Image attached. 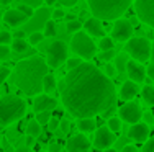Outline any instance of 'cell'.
I'll list each match as a JSON object with an SVG mask.
<instances>
[{
	"label": "cell",
	"instance_id": "cell-37",
	"mask_svg": "<svg viewBox=\"0 0 154 152\" xmlns=\"http://www.w3.org/2000/svg\"><path fill=\"white\" fill-rule=\"evenodd\" d=\"M59 121L61 119H57L56 116H51V119L48 121V128H49V131H56V129H59Z\"/></svg>",
	"mask_w": 154,
	"mask_h": 152
},
{
	"label": "cell",
	"instance_id": "cell-3",
	"mask_svg": "<svg viewBox=\"0 0 154 152\" xmlns=\"http://www.w3.org/2000/svg\"><path fill=\"white\" fill-rule=\"evenodd\" d=\"M87 3L95 18L113 21L125 15L133 0H87Z\"/></svg>",
	"mask_w": 154,
	"mask_h": 152
},
{
	"label": "cell",
	"instance_id": "cell-46",
	"mask_svg": "<svg viewBox=\"0 0 154 152\" xmlns=\"http://www.w3.org/2000/svg\"><path fill=\"white\" fill-rule=\"evenodd\" d=\"M62 147L57 142H49V152H61Z\"/></svg>",
	"mask_w": 154,
	"mask_h": 152
},
{
	"label": "cell",
	"instance_id": "cell-52",
	"mask_svg": "<svg viewBox=\"0 0 154 152\" xmlns=\"http://www.w3.org/2000/svg\"><path fill=\"white\" fill-rule=\"evenodd\" d=\"M45 3H46V5H56L57 0H45Z\"/></svg>",
	"mask_w": 154,
	"mask_h": 152
},
{
	"label": "cell",
	"instance_id": "cell-40",
	"mask_svg": "<svg viewBox=\"0 0 154 152\" xmlns=\"http://www.w3.org/2000/svg\"><path fill=\"white\" fill-rule=\"evenodd\" d=\"M143 152H154V137L144 141V146H143Z\"/></svg>",
	"mask_w": 154,
	"mask_h": 152
},
{
	"label": "cell",
	"instance_id": "cell-20",
	"mask_svg": "<svg viewBox=\"0 0 154 152\" xmlns=\"http://www.w3.org/2000/svg\"><path fill=\"white\" fill-rule=\"evenodd\" d=\"M77 128L80 133H92L97 129V121H95V118H79Z\"/></svg>",
	"mask_w": 154,
	"mask_h": 152
},
{
	"label": "cell",
	"instance_id": "cell-38",
	"mask_svg": "<svg viewBox=\"0 0 154 152\" xmlns=\"http://www.w3.org/2000/svg\"><path fill=\"white\" fill-rule=\"evenodd\" d=\"M59 129L62 131V134H67V133L71 131V123H69V119H61L59 121Z\"/></svg>",
	"mask_w": 154,
	"mask_h": 152
},
{
	"label": "cell",
	"instance_id": "cell-29",
	"mask_svg": "<svg viewBox=\"0 0 154 152\" xmlns=\"http://www.w3.org/2000/svg\"><path fill=\"white\" fill-rule=\"evenodd\" d=\"M80 28H82V23H80L79 20H69L67 25H66V30L69 31V33H75V31H79Z\"/></svg>",
	"mask_w": 154,
	"mask_h": 152
},
{
	"label": "cell",
	"instance_id": "cell-45",
	"mask_svg": "<svg viewBox=\"0 0 154 152\" xmlns=\"http://www.w3.org/2000/svg\"><path fill=\"white\" fill-rule=\"evenodd\" d=\"M143 118L146 119V123H148V124H152V123H154V115L151 113V111H146V113L143 115Z\"/></svg>",
	"mask_w": 154,
	"mask_h": 152
},
{
	"label": "cell",
	"instance_id": "cell-9",
	"mask_svg": "<svg viewBox=\"0 0 154 152\" xmlns=\"http://www.w3.org/2000/svg\"><path fill=\"white\" fill-rule=\"evenodd\" d=\"M118 116H120L122 121H126L128 124H134V123L141 121L143 110H141V106H139V103L130 100L128 103H125L123 106H120Z\"/></svg>",
	"mask_w": 154,
	"mask_h": 152
},
{
	"label": "cell",
	"instance_id": "cell-27",
	"mask_svg": "<svg viewBox=\"0 0 154 152\" xmlns=\"http://www.w3.org/2000/svg\"><path fill=\"white\" fill-rule=\"evenodd\" d=\"M107 126L113 133H120L122 131V119H120V116H112V118H108Z\"/></svg>",
	"mask_w": 154,
	"mask_h": 152
},
{
	"label": "cell",
	"instance_id": "cell-43",
	"mask_svg": "<svg viewBox=\"0 0 154 152\" xmlns=\"http://www.w3.org/2000/svg\"><path fill=\"white\" fill-rule=\"evenodd\" d=\"M77 2H79V0H57V3H61V5H64V7H74Z\"/></svg>",
	"mask_w": 154,
	"mask_h": 152
},
{
	"label": "cell",
	"instance_id": "cell-23",
	"mask_svg": "<svg viewBox=\"0 0 154 152\" xmlns=\"http://www.w3.org/2000/svg\"><path fill=\"white\" fill-rule=\"evenodd\" d=\"M141 97L148 106H154V87L151 85H144L141 90Z\"/></svg>",
	"mask_w": 154,
	"mask_h": 152
},
{
	"label": "cell",
	"instance_id": "cell-35",
	"mask_svg": "<svg viewBox=\"0 0 154 152\" xmlns=\"http://www.w3.org/2000/svg\"><path fill=\"white\" fill-rule=\"evenodd\" d=\"M10 59V48L7 44H0V61Z\"/></svg>",
	"mask_w": 154,
	"mask_h": 152
},
{
	"label": "cell",
	"instance_id": "cell-44",
	"mask_svg": "<svg viewBox=\"0 0 154 152\" xmlns=\"http://www.w3.org/2000/svg\"><path fill=\"white\" fill-rule=\"evenodd\" d=\"M64 10H61V8H57V10H54L53 12V18L54 20H61V18H64Z\"/></svg>",
	"mask_w": 154,
	"mask_h": 152
},
{
	"label": "cell",
	"instance_id": "cell-58",
	"mask_svg": "<svg viewBox=\"0 0 154 152\" xmlns=\"http://www.w3.org/2000/svg\"><path fill=\"white\" fill-rule=\"evenodd\" d=\"M41 152H45V151H41ZM48 152H49V151H48Z\"/></svg>",
	"mask_w": 154,
	"mask_h": 152
},
{
	"label": "cell",
	"instance_id": "cell-8",
	"mask_svg": "<svg viewBox=\"0 0 154 152\" xmlns=\"http://www.w3.org/2000/svg\"><path fill=\"white\" fill-rule=\"evenodd\" d=\"M134 12L143 23L154 30V0H134Z\"/></svg>",
	"mask_w": 154,
	"mask_h": 152
},
{
	"label": "cell",
	"instance_id": "cell-25",
	"mask_svg": "<svg viewBox=\"0 0 154 152\" xmlns=\"http://www.w3.org/2000/svg\"><path fill=\"white\" fill-rule=\"evenodd\" d=\"M26 134H30L33 137H38L39 134H41V124L38 123V119H31V121H28Z\"/></svg>",
	"mask_w": 154,
	"mask_h": 152
},
{
	"label": "cell",
	"instance_id": "cell-56",
	"mask_svg": "<svg viewBox=\"0 0 154 152\" xmlns=\"http://www.w3.org/2000/svg\"><path fill=\"white\" fill-rule=\"evenodd\" d=\"M103 152H116V149H112V147H108V149H103Z\"/></svg>",
	"mask_w": 154,
	"mask_h": 152
},
{
	"label": "cell",
	"instance_id": "cell-36",
	"mask_svg": "<svg viewBox=\"0 0 154 152\" xmlns=\"http://www.w3.org/2000/svg\"><path fill=\"white\" fill-rule=\"evenodd\" d=\"M80 62H82V57H67V61H66L67 69H74V67L79 66Z\"/></svg>",
	"mask_w": 154,
	"mask_h": 152
},
{
	"label": "cell",
	"instance_id": "cell-32",
	"mask_svg": "<svg viewBox=\"0 0 154 152\" xmlns=\"http://www.w3.org/2000/svg\"><path fill=\"white\" fill-rule=\"evenodd\" d=\"M115 56H116V54H115V51H113V49H107V51H102L98 57H100L102 61H105V62H110V61L115 59Z\"/></svg>",
	"mask_w": 154,
	"mask_h": 152
},
{
	"label": "cell",
	"instance_id": "cell-55",
	"mask_svg": "<svg viewBox=\"0 0 154 152\" xmlns=\"http://www.w3.org/2000/svg\"><path fill=\"white\" fill-rule=\"evenodd\" d=\"M64 18H66V20H67V21H69V20H74L75 16H74V15H66Z\"/></svg>",
	"mask_w": 154,
	"mask_h": 152
},
{
	"label": "cell",
	"instance_id": "cell-19",
	"mask_svg": "<svg viewBox=\"0 0 154 152\" xmlns=\"http://www.w3.org/2000/svg\"><path fill=\"white\" fill-rule=\"evenodd\" d=\"M84 28L85 31L89 33L90 36H97V38H103L105 31H103V26H102V20L98 18H89V20L84 23Z\"/></svg>",
	"mask_w": 154,
	"mask_h": 152
},
{
	"label": "cell",
	"instance_id": "cell-30",
	"mask_svg": "<svg viewBox=\"0 0 154 152\" xmlns=\"http://www.w3.org/2000/svg\"><path fill=\"white\" fill-rule=\"evenodd\" d=\"M98 48H100V51L113 49V38H107V36H103V38L100 39V43H98Z\"/></svg>",
	"mask_w": 154,
	"mask_h": 152
},
{
	"label": "cell",
	"instance_id": "cell-16",
	"mask_svg": "<svg viewBox=\"0 0 154 152\" xmlns=\"http://www.w3.org/2000/svg\"><path fill=\"white\" fill-rule=\"evenodd\" d=\"M3 21H5L8 26L17 28V26H21V25L26 23L28 16L25 15V13H21L18 8H12V10H8V12L3 15Z\"/></svg>",
	"mask_w": 154,
	"mask_h": 152
},
{
	"label": "cell",
	"instance_id": "cell-12",
	"mask_svg": "<svg viewBox=\"0 0 154 152\" xmlns=\"http://www.w3.org/2000/svg\"><path fill=\"white\" fill-rule=\"evenodd\" d=\"M66 151L67 152H89L90 151V141L85 136V133L74 134L69 137L67 144H66Z\"/></svg>",
	"mask_w": 154,
	"mask_h": 152
},
{
	"label": "cell",
	"instance_id": "cell-49",
	"mask_svg": "<svg viewBox=\"0 0 154 152\" xmlns=\"http://www.w3.org/2000/svg\"><path fill=\"white\" fill-rule=\"evenodd\" d=\"M122 152H139V151L134 146H130V144H128V146H125L123 149H122Z\"/></svg>",
	"mask_w": 154,
	"mask_h": 152
},
{
	"label": "cell",
	"instance_id": "cell-26",
	"mask_svg": "<svg viewBox=\"0 0 154 152\" xmlns=\"http://www.w3.org/2000/svg\"><path fill=\"white\" fill-rule=\"evenodd\" d=\"M57 28H56V23H54L53 20H48L45 23V26H43V34H45V38H53V36L57 34Z\"/></svg>",
	"mask_w": 154,
	"mask_h": 152
},
{
	"label": "cell",
	"instance_id": "cell-18",
	"mask_svg": "<svg viewBox=\"0 0 154 152\" xmlns=\"http://www.w3.org/2000/svg\"><path fill=\"white\" fill-rule=\"evenodd\" d=\"M138 92H139V87H138V84H136V82H133V80H130V79H128L126 82H123L122 88H120V98H123V100L130 101V100H133L134 97L138 95Z\"/></svg>",
	"mask_w": 154,
	"mask_h": 152
},
{
	"label": "cell",
	"instance_id": "cell-42",
	"mask_svg": "<svg viewBox=\"0 0 154 152\" xmlns=\"http://www.w3.org/2000/svg\"><path fill=\"white\" fill-rule=\"evenodd\" d=\"M43 2H45V0H20V3H26V5L33 7V8H36V7H39Z\"/></svg>",
	"mask_w": 154,
	"mask_h": 152
},
{
	"label": "cell",
	"instance_id": "cell-47",
	"mask_svg": "<svg viewBox=\"0 0 154 152\" xmlns=\"http://www.w3.org/2000/svg\"><path fill=\"white\" fill-rule=\"evenodd\" d=\"M146 75H148L149 79H151V80H154V64L151 62L149 64V67L146 69Z\"/></svg>",
	"mask_w": 154,
	"mask_h": 152
},
{
	"label": "cell",
	"instance_id": "cell-22",
	"mask_svg": "<svg viewBox=\"0 0 154 152\" xmlns=\"http://www.w3.org/2000/svg\"><path fill=\"white\" fill-rule=\"evenodd\" d=\"M56 87H57V82H56V79H54V75H51L49 72H48L45 75V79H43V92L53 93L54 90H56Z\"/></svg>",
	"mask_w": 154,
	"mask_h": 152
},
{
	"label": "cell",
	"instance_id": "cell-28",
	"mask_svg": "<svg viewBox=\"0 0 154 152\" xmlns=\"http://www.w3.org/2000/svg\"><path fill=\"white\" fill-rule=\"evenodd\" d=\"M43 39H45V34H43L41 31H33V33H30L28 43H30V46H38Z\"/></svg>",
	"mask_w": 154,
	"mask_h": 152
},
{
	"label": "cell",
	"instance_id": "cell-41",
	"mask_svg": "<svg viewBox=\"0 0 154 152\" xmlns=\"http://www.w3.org/2000/svg\"><path fill=\"white\" fill-rule=\"evenodd\" d=\"M103 72H105V75H108V77H113V75L116 74V67L113 66V64H107V66H105V69H103Z\"/></svg>",
	"mask_w": 154,
	"mask_h": 152
},
{
	"label": "cell",
	"instance_id": "cell-24",
	"mask_svg": "<svg viewBox=\"0 0 154 152\" xmlns=\"http://www.w3.org/2000/svg\"><path fill=\"white\" fill-rule=\"evenodd\" d=\"M115 61H116V70L120 72V74H125L126 72V62L130 61V54L125 51V52L118 54V56H115Z\"/></svg>",
	"mask_w": 154,
	"mask_h": 152
},
{
	"label": "cell",
	"instance_id": "cell-7",
	"mask_svg": "<svg viewBox=\"0 0 154 152\" xmlns=\"http://www.w3.org/2000/svg\"><path fill=\"white\" fill-rule=\"evenodd\" d=\"M67 61V46L62 41H54L46 49V62L49 67L57 69Z\"/></svg>",
	"mask_w": 154,
	"mask_h": 152
},
{
	"label": "cell",
	"instance_id": "cell-53",
	"mask_svg": "<svg viewBox=\"0 0 154 152\" xmlns=\"http://www.w3.org/2000/svg\"><path fill=\"white\" fill-rule=\"evenodd\" d=\"M151 62L154 64V39H152V48H151Z\"/></svg>",
	"mask_w": 154,
	"mask_h": 152
},
{
	"label": "cell",
	"instance_id": "cell-54",
	"mask_svg": "<svg viewBox=\"0 0 154 152\" xmlns=\"http://www.w3.org/2000/svg\"><path fill=\"white\" fill-rule=\"evenodd\" d=\"M8 3H12V0H0V5H8Z\"/></svg>",
	"mask_w": 154,
	"mask_h": 152
},
{
	"label": "cell",
	"instance_id": "cell-33",
	"mask_svg": "<svg viewBox=\"0 0 154 152\" xmlns=\"http://www.w3.org/2000/svg\"><path fill=\"white\" fill-rule=\"evenodd\" d=\"M17 8L20 10L21 13H25V15H26L28 18H31L33 13H35V8H33V7H30V5H26V3H20Z\"/></svg>",
	"mask_w": 154,
	"mask_h": 152
},
{
	"label": "cell",
	"instance_id": "cell-48",
	"mask_svg": "<svg viewBox=\"0 0 154 152\" xmlns=\"http://www.w3.org/2000/svg\"><path fill=\"white\" fill-rule=\"evenodd\" d=\"M25 146H28V147L35 146V137L30 136V134H26V137H25Z\"/></svg>",
	"mask_w": 154,
	"mask_h": 152
},
{
	"label": "cell",
	"instance_id": "cell-57",
	"mask_svg": "<svg viewBox=\"0 0 154 152\" xmlns=\"http://www.w3.org/2000/svg\"><path fill=\"white\" fill-rule=\"evenodd\" d=\"M0 18H2V12H0Z\"/></svg>",
	"mask_w": 154,
	"mask_h": 152
},
{
	"label": "cell",
	"instance_id": "cell-39",
	"mask_svg": "<svg viewBox=\"0 0 154 152\" xmlns=\"http://www.w3.org/2000/svg\"><path fill=\"white\" fill-rule=\"evenodd\" d=\"M12 41V34L8 33V31H0V44H8V43Z\"/></svg>",
	"mask_w": 154,
	"mask_h": 152
},
{
	"label": "cell",
	"instance_id": "cell-5",
	"mask_svg": "<svg viewBox=\"0 0 154 152\" xmlns=\"http://www.w3.org/2000/svg\"><path fill=\"white\" fill-rule=\"evenodd\" d=\"M71 49L82 59H92L97 52V44L92 41L87 31H75L71 39Z\"/></svg>",
	"mask_w": 154,
	"mask_h": 152
},
{
	"label": "cell",
	"instance_id": "cell-10",
	"mask_svg": "<svg viewBox=\"0 0 154 152\" xmlns=\"http://www.w3.org/2000/svg\"><path fill=\"white\" fill-rule=\"evenodd\" d=\"M116 136L108 126H102L100 129H95V136H94V147L98 151L108 149L113 146Z\"/></svg>",
	"mask_w": 154,
	"mask_h": 152
},
{
	"label": "cell",
	"instance_id": "cell-13",
	"mask_svg": "<svg viewBox=\"0 0 154 152\" xmlns=\"http://www.w3.org/2000/svg\"><path fill=\"white\" fill-rule=\"evenodd\" d=\"M149 124L148 123H143V121H138L134 124L130 126L128 129V137L134 142H144L146 139L149 137Z\"/></svg>",
	"mask_w": 154,
	"mask_h": 152
},
{
	"label": "cell",
	"instance_id": "cell-15",
	"mask_svg": "<svg viewBox=\"0 0 154 152\" xmlns=\"http://www.w3.org/2000/svg\"><path fill=\"white\" fill-rule=\"evenodd\" d=\"M57 106V100L53 98V97H49L46 93V95H36L35 97V101H33V110H35V113H39V111H46V110H54V108Z\"/></svg>",
	"mask_w": 154,
	"mask_h": 152
},
{
	"label": "cell",
	"instance_id": "cell-21",
	"mask_svg": "<svg viewBox=\"0 0 154 152\" xmlns=\"http://www.w3.org/2000/svg\"><path fill=\"white\" fill-rule=\"evenodd\" d=\"M28 48H30V43L25 38H13L12 39V51L13 52L21 54V52H25V51H28Z\"/></svg>",
	"mask_w": 154,
	"mask_h": 152
},
{
	"label": "cell",
	"instance_id": "cell-11",
	"mask_svg": "<svg viewBox=\"0 0 154 152\" xmlns=\"http://www.w3.org/2000/svg\"><path fill=\"white\" fill-rule=\"evenodd\" d=\"M133 36V25L126 18H118L112 28V38L113 41H128Z\"/></svg>",
	"mask_w": 154,
	"mask_h": 152
},
{
	"label": "cell",
	"instance_id": "cell-1",
	"mask_svg": "<svg viewBox=\"0 0 154 152\" xmlns=\"http://www.w3.org/2000/svg\"><path fill=\"white\" fill-rule=\"evenodd\" d=\"M61 100L74 118H94L107 115L116 103V90L112 79L90 62L69 69L59 84Z\"/></svg>",
	"mask_w": 154,
	"mask_h": 152
},
{
	"label": "cell",
	"instance_id": "cell-50",
	"mask_svg": "<svg viewBox=\"0 0 154 152\" xmlns=\"http://www.w3.org/2000/svg\"><path fill=\"white\" fill-rule=\"evenodd\" d=\"M15 152H31V147H28V146H20L18 149H15Z\"/></svg>",
	"mask_w": 154,
	"mask_h": 152
},
{
	"label": "cell",
	"instance_id": "cell-51",
	"mask_svg": "<svg viewBox=\"0 0 154 152\" xmlns=\"http://www.w3.org/2000/svg\"><path fill=\"white\" fill-rule=\"evenodd\" d=\"M15 38H25V31H23V30L17 31V33H15Z\"/></svg>",
	"mask_w": 154,
	"mask_h": 152
},
{
	"label": "cell",
	"instance_id": "cell-34",
	"mask_svg": "<svg viewBox=\"0 0 154 152\" xmlns=\"http://www.w3.org/2000/svg\"><path fill=\"white\" fill-rule=\"evenodd\" d=\"M10 74H12V70H10L8 67H5V66H0V85H2L3 82H5L7 79L10 77Z\"/></svg>",
	"mask_w": 154,
	"mask_h": 152
},
{
	"label": "cell",
	"instance_id": "cell-2",
	"mask_svg": "<svg viewBox=\"0 0 154 152\" xmlns=\"http://www.w3.org/2000/svg\"><path fill=\"white\" fill-rule=\"evenodd\" d=\"M49 72L46 59L33 56L17 62L12 74V80L20 92L26 97H36L43 92V79Z\"/></svg>",
	"mask_w": 154,
	"mask_h": 152
},
{
	"label": "cell",
	"instance_id": "cell-17",
	"mask_svg": "<svg viewBox=\"0 0 154 152\" xmlns=\"http://www.w3.org/2000/svg\"><path fill=\"white\" fill-rule=\"evenodd\" d=\"M49 15H51V13H49V10H48V8H39L38 12L33 13V18H35V20H33V23H31V25H28L26 30H23V31H25V33H26V31L33 33V31H36V28L45 26V23L48 21Z\"/></svg>",
	"mask_w": 154,
	"mask_h": 152
},
{
	"label": "cell",
	"instance_id": "cell-31",
	"mask_svg": "<svg viewBox=\"0 0 154 152\" xmlns=\"http://www.w3.org/2000/svg\"><path fill=\"white\" fill-rule=\"evenodd\" d=\"M36 119H38L39 124H48V121L51 119V111L46 110V111H39V113H36Z\"/></svg>",
	"mask_w": 154,
	"mask_h": 152
},
{
	"label": "cell",
	"instance_id": "cell-4",
	"mask_svg": "<svg viewBox=\"0 0 154 152\" xmlns=\"http://www.w3.org/2000/svg\"><path fill=\"white\" fill-rule=\"evenodd\" d=\"M26 113V103L17 95L0 97V126H10Z\"/></svg>",
	"mask_w": 154,
	"mask_h": 152
},
{
	"label": "cell",
	"instance_id": "cell-14",
	"mask_svg": "<svg viewBox=\"0 0 154 152\" xmlns=\"http://www.w3.org/2000/svg\"><path fill=\"white\" fill-rule=\"evenodd\" d=\"M126 74L130 77V80L136 82V84H143L146 79V69L143 67L141 62L138 61H128L126 62Z\"/></svg>",
	"mask_w": 154,
	"mask_h": 152
},
{
	"label": "cell",
	"instance_id": "cell-6",
	"mask_svg": "<svg viewBox=\"0 0 154 152\" xmlns=\"http://www.w3.org/2000/svg\"><path fill=\"white\" fill-rule=\"evenodd\" d=\"M152 43L148 38H130L125 44V51L138 62H146L151 59Z\"/></svg>",
	"mask_w": 154,
	"mask_h": 152
}]
</instances>
